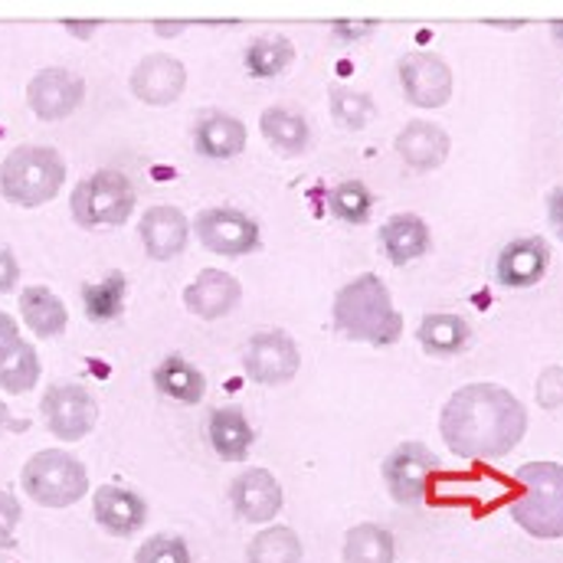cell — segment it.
I'll use <instances>...</instances> for the list:
<instances>
[{
	"label": "cell",
	"instance_id": "obj_32",
	"mask_svg": "<svg viewBox=\"0 0 563 563\" xmlns=\"http://www.w3.org/2000/svg\"><path fill=\"white\" fill-rule=\"evenodd\" d=\"M295 59V49L285 36H260L250 49H246V69L256 79H273L282 69Z\"/></svg>",
	"mask_w": 563,
	"mask_h": 563
},
{
	"label": "cell",
	"instance_id": "obj_17",
	"mask_svg": "<svg viewBox=\"0 0 563 563\" xmlns=\"http://www.w3.org/2000/svg\"><path fill=\"white\" fill-rule=\"evenodd\" d=\"M92 518L112 538H132L147 521V505L139 492L122 485H102L92 495Z\"/></svg>",
	"mask_w": 563,
	"mask_h": 563
},
{
	"label": "cell",
	"instance_id": "obj_29",
	"mask_svg": "<svg viewBox=\"0 0 563 563\" xmlns=\"http://www.w3.org/2000/svg\"><path fill=\"white\" fill-rule=\"evenodd\" d=\"M301 558H305V548L298 534L285 525L263 528L246 548V563H301Z\"/></svg>",
	"mask_w": 563,
	"mask_h": 563
},
{
	"label": "cell",
	"instance_id": "obj_21",
	"mask_svg": "<svg viewBox=\"0 0 563 563\" xmlns=\"http://www.w3.org/2000/svg\"><path fill=\"white\" fill-rule=\"evenodd\" d=\"M20 318L36 338H59L69 324V311L63 298L46 285H26L20 288Z\"/></svg>",
	"mask_w": 563,
	"mask_h": 563
},
{
	"label": "cell",
	"instance_id": "obj_5",
	"mask_svg": "<svg viewBox=\"0 0 563 563\" xmlns=\"http://www.w3.org/2000/svg\"><path fill=\"white\" fill-rule=\"evenodd\" d=\"M139 203L135 184L115 170L102 167L89 177H82L69 197V213L82 230H102V227H122L132 220Z\"/></svg>",
	"mask_w": 563,
	"mask_h": 563
},
{
	"label": "cell",
	"instance_id": "obj_39",
	"mask_svg": "<svg viewBox=\"0 0 563 563\" xmlns=\"http://www.w3.org/2000/svg\"><path fill=\"white\" fill-rule=\"evenodd\" d=\"M26 422H13V417H10V407L0 400V435L7 432V429H23Z\"/></svg>",
	"mask_w": 563,
	"mask_h": 563
},
{
	"label": "cell",
	"instance_id": "obj_34",
	"mask_svg": "<svg viewBox=\"0 0 563 563\" xmlns=\"http://www.w3.org/2000/svg\"><path fill=\"white\" fill-rule=\"evenodd\" d=\"M135 563H190V548L177 534H154L139 548Z\"/></svg>",
	"mask_w": 563,
	"mask_h": 563
},
{
	"label": "cell",
	"instance_id": "obj_33",
	"mask_svg": "<svg viewBox=\"0 0 563 563\" xmlns=\"http://www.w3.org/2000/svg\"><path fill=\"white\" fill-rule=\"evenodd\" d=\"M331 115L338 125L357 132L364 129L377 112H374V102L364 96V92H351V89H334L331 92Z\"/></svg>",
	"mask_w": 563,
	"mask_h": 563
},
{
	"label": "cell",
	"instance_id": "obj_30",
	"mask_svg": "<svg viewBox=\"0 0 563 563\" xmlns=\"http://www.w3.org/2000/svg\"><path fill=\"white\" fill-rule=\"evenodd\" d=\"M260 129H263V139L269 141L276 151H282V154H301L311 144L308 122L301 115L288 112V109H269V112H263Z\"/></svg>",
	"mask_w": 563,
	"mask_h": 563
},
{
	"label": "cell",
	"instance_id": "obj_2",
	"mask_svg": "<svg viewBox=\"0 0 563 563\" xmlns=\"http://www.w3.org/2000/svg\"><path fill=\"white\" fill-rule=\"evenodd\" d=\"M331 318L347 341L371 347H390L404 334V314L397 311L387 282L374 273L351 279L334 295Z\"/></svg>",
	"mask_w": 563,
	"mask_h": 563
},
{
	"label": "cell",
	"instance_id": "obj_14",
	"mask_svg": "<svg viewBox=\"0 0 563 563\" xmlns=\"http://www.w3.org/2000/svg\"><path fill=\"white\" fill-rule=\"evenodd\" d=\"M233 511L250 525H269L285 505L279 478L269 468H246L230 485Z\"/></svg>",
	"mask_w": 563,
	"mask_h": 563
},
{
	"label": "cell",
	"instance_id": "obj_28",
	"mask_svg": "<svg viewBox=\"0 0 563 563\" xmlns=\"http://www.w3.org/2000/svg\"><path fill=\"white\" fill-rule=\"evenodd\" d=\"M125 298H129V279L122 273H109L106 279L82 288V308H86L89 321H96V324L119 321L125 311Z\"/></svg>",
	"mask_w": 563,
	"mask_h": 563
},
{
	"label": "cell",
	"instance_id": "obj_18",
	"mask_svg": "<svg viewBox=\"0 0 563 563\" xmlns=\"http://www.w3.org/2000/svg\"><path fill=\"white\" fill-rule=\"evenodd\" d=\"M187 86V69L180 59L167 53H151L144 56L135 73H132V92L147 106H170L180 99Z\"/></svg>",
	"mask_w": 563,
	"mask_h": 563
},
{
	"label": "cell",
	"instance_id": "obj_26",
	"mask_svg": "<svg viewBox=\"0 0 563 563\" xmlns=\"http://www.w3.org/2000/svg\"><path fill=\"white\" fill-rule=\"evenodd\" d=\"M40 374H43L40 354L30 341H23V334L0 347V390H7L13 397L30 394L36 387Z\"/></svg>",
	"mask_w": 563,
	"mask_h": 563
},
{
	"label": "cell",
	"instance_id": "obj_27",
	"mask_svg": "<svg viewBox=\"0 0 563 563\" xmlns=\"http://www.w3.org/2000/svg\"><path fill=\"white\" fill-rule=\"evenodd\" d=\"M344 563H394L397 561V541L380 525H357L344 538Z\"/></svg>",
	"mask_w": 563,
	"mask_h": 563
},
{
	"label": "cell",
	"instance_id": "obj_15",
	"mask_svg": "<svg viewBox=\"0 0 563 563\" xmlns=\"http://www.w3.org/2000/svg\"><path fill=\"white\" fill-rule=\"evenodd\" d=\"M551 269V246L541 236L511 240L495 263V279L505 288H534Z\"/></svg>",
	"mask_w": 563,
	"mask_h": 563
},
{
	"label": "cell",
	"instance_id": "obj_38",
	"mask_svg": "<svg viewBox=\"0 0 563 563\" xmlns=\"http://www.w3.org/2000/svg\"><path fill=\"white\" fill-rule=\"evenodd\" d=\"M548 223L554 227V233L563 240V187L548 194Z\"/></svg>",
	"mask_w": 563,
	"mask_h": 563
},
{
	"label": "cell",
	"instance_id": "obj_31",
	"mask_svg": "<svg viewBox=\"0 0 563 563\" xmlns=\"http://www.w3.org/2000/svg\"><path fill=\"white\" fill-rule=\"evenodd\" d=\"M328 210L341 220V223H351V227H361L371 220L374 213V194L367 184L361 180H341L331 194H328Z\"/></svg>",
	"mask_w": 563,
	"mask_h": 563
},
{
	"label": "cell",
	"instance_id": "obj_22",
	"mask_svg": "<svg viewBox=\"0 0 563 563\" xmlns=\"http://www.w3.org/2000/svg\"><path fill=\"white\" fill-rule=\"evenodd\" d=\"M449 135L432 125V122H410L397 135V154L413 167V170H435L449 157Z\"/></svg>",
	"mask_w": 563,
	"mask_h": 563
},
{
	"label": "cell",
	"instance_id": "obj_36",
	"mask_svg": "<svg viewBox=\"0 0 563 563\" xmlns=\"http://www.w3.org/2000/svg\"><path fill=\"white\" fill-rule=\"evenodd\" d=\"M538 404L544 410H558L563 407V367H548L538 377Z\"/></svg>",
	"mask_w": 563,
	"mask_h": 563
},
{
	"label": "cell",
	"instance_id": "obj_6",
	"mask_svg": "<svg viewBox=\"0 0 563 563\" xmlns=\"http://www.w3.org/2000/svg\"><path fill=\"white\" fill-rule=\"evenodd\" d=\"M20 485L43 508H73L89 495V468L63 449H43L26 459Z\"/></svg>",
	"mask_w": 563,
	"mask_h": 563
},
{
	"label": "cell",
	"instance_id": "obj_3",
	"mask_svg": "<svg viewBox=\"0 0 563 563\" xmlns=\"http://www.w3.org/2000/svg\"><path fill=\"white\" fill-rule=\"evenodd\" d=\"M63 184L66 161L49 144H20L0 161V197L13 207H43L59 197Z\"/></svg>",
	"mask_w": 563,
	"mask_h": 563
},
{
	"label": "cell",
	"instance_id": "obj_35",
	"mask_svg": "<svg viewBox=\"0 0 563 563\" xmlns=\"http://www.w3.org/2000/svg\"><path fill=\"white\" fill-rule=\"evenodd\" d=\"M23 518L20 501L10 492H0V548L10 551L16 544V525Z\"/></svg>",
	"mask_w": 563,
	"mask_h": 563
},
{
	"label": "cell",
	"instance_id": "obj_4",
	"mask_svg": "<svg viewBox=\"0 0 563 563\" xmlns=\"http://www.w3.org/2000/svg\"><path fill=\"white\" fill-rule=\"evenodd\" d=\"M525 488L521 498L511 501V518L521 531L538 541L563 538V465L561 462H528L515 472Z\"/></svg>",
	"mask_w": 563,
	"mask_h": 563
},
{
	"label": "cell",
	"instance_id": "obj_37",
	"mask_svg": "<svg viewBox=\"0 0 563 563\" xmlns=\"http://www.w3.org/2000/svg\"><path fill=\"white\" fill-rule=\"evenodd\" d=\"M20 282V263L10 246H0V295L13 291Z\"/></svg>",
	"mask_w": 563,
	"mask_h": 563
},
{
	"label": "cell",
	"instance_id": "obj_24",
	"mask_svg": "<svg viewBox=\"0 0 563 563\" xmlns=\"http://www.w3.org/2000/svg\"><path fill=\"white\" fill-rule=\"evenodd\" d=\"M154 387L184 407H194L207 397V377L200 374L197 364H190L180 354H170L154 367Z\"/></svg>",
	"mask_w": 563,
	"mask_h": 563
},
{
	"label": "cell",
	"instance_id": "obj_7",
	"mask_svg": "<svg viewBox=\"0 0 563 563\" xmlns=\"http://www.w3.org/2000/svg\"><path fill=\"white\" fill-rule=\"evenodd\" d=\"M194 233H197V243L207 253L227 256V260L250 256L263 243L260 223L250 213L236 210V207H210V210H200L197 220H194Z\"/></svg>",
	"mask_w": 563,
	"mask_h": 563
},
{
	"label": "cell",
	"instance_id": "obj_1",
	"mask_svg": "<svg viewBox=\"0 0 563 563\" xmlns=\"http://www.w3.org/2000/svg\"><path fill=\"white\" fill-rule=\"evenodd\" d=\"M439 432L452 455L492 462L508 455L525 439L528 410L508 387L465 384L445 400Z\"/></svg>",
	"mask_w": 563,
	"mask_h": 563
},
{
	"label": "cell",
	"instance_id": "obj_8",
	"mask_svg": "<svg viewBox=\"0 0 563 563\" xmlns=\"http://www.w3.org/2000/svg\"><path fill=\"white\" fill-rule=\"evenodd\" d=\"M439 472V455L422 442H400L384 459V482L397 505H422L429 495V482Z\"/></svg>",
	"mask_w": 563,
	"mask_h": 563
},
{
	"label": "cell",
	"instance_id": "obj_19",
	"mask_svg": "<svg viewBox=\"0 0 563 563\" xmlns=\"http://www.w3.org/2000/svg\"><path fill=\"white\" fill-rule=\"evenodd\" d=\"M429 246H432V233H429L426 220L417 213H394L380 227V250L397 269L422 260L429 253Z\"/></svg>",
	"mask_w": 563,
	"mask_h": 563
},
{
	"label": "cell",
	"instance_id": "obj_13",
	"mask_svg": "<svg viewBox=\"0 0 563 563\" xmlns=\"http://www.w3.org/2000/svg\"><path fill=\"white\" fill-rule=\"evenodd\" d=\"M139 236L147 260L154 263H170L177 260L187 243H190V220L180 207H170V203H157V207H147L141 213Z\"/></svg>",
	"mask_w": 563,
	"mask_h": 563
},
{
	"label": "cell",
	"instance_id": "obj_9",
	"mask_svg": "<svg viewBox=\"0 0 563 563\" xmlns=\"http://www.w3.org/2000/svg\"><path fill=\"white\" fill-rule=\"evenodd\" d=\"M40 413H43L46 429L56 439L79 442V439H86L96 429V422H99V404L79 384H53L43 394V400H40Z\"/></svg>",
	"mask_w": 563,
	"mask_h": 563
},
{
	"label": "cell",
	"instance_id": "obj_11",
	"mask_svg": "<svg viewBox=\"0 0 563 563\" xmlns=\"http://www.w3.org/2000/svg\"><path fill=\"white\" fill-rule=\"evenodd\" d=\"M86 99V82L69 69H43L26 86V106L43 122L69 119Z\"/></svg>",
	"mask_w": 563,
	"mask_h": 563
},
{
	"label": "cell",
	"instance_id": "obj_23",
	"mask_svg": "<svg viewBox=\"0 0 563 563\" xmlns=\"http://www.w3.org/2000/svg\"><path fill=\"white\" fill-rule=\"evenodd\" d=\"M207 435H210L213 452L223 462H243L250 455L253 439H256V432H253V426L246 420V413L236 410V407L213 410L210 422H207Z\"/></svg>",
	"mask_w": 563,
	"mask_h": 563
},
{
	"label": "cell",
	"instance_id": "obj_10",
	"mask_svg": "<svg viewBox=\"0 0 563 563\" xmlns=\"http://www.w3.org/2000/svg\"><path fill=\"white\" fill-rule=\"evenodd\" d=\"M301 367V354L298 344L288 331H260L246 341L243 351V371L253 384L260 387H282L288 384Z\"/></svg>",
	"mask_w": 563,
	"mask_h": 563
},
{
	"label": "cell",
	"instance_id": "obj_16",
	"mask_svg": "<svg viewBox=\"0 0 563 563\" xmlns=\"http://www.w3.org/2000/svg\"><path fill=\"white\" fill-rule=\"evenodd\" d=\"M243 301V285L236 276L220 269H203L197 279L184 288V308L203 321H220L233 314Z\"/></svg>",
	"mask_w": 563,
	"mask_h": 563
},
{
	"label": "cell",
	"instance_id": "obj_12",
	"mask_svg": "<svg viewBox=\"0 0 563 563\" xmlns=\"http://www.w3.org/2000/svg\"><path fill=\"white\" fill-rule=\"evenodd\" d=\"M400 82L417 109H442L452 99V69L435 53H407L400 63Z\"/></svg>",
	"mask_w": 563,
	"mask_h": 563
},
{
	"label": "cell",
	"instance_id": "obj_20",
	"mask_svg": "<svg viewBox=\"0 0 563 563\" xmlns=\"http://www.w3.org/2000/svg\"><path fill=\"white\" fill-rule=\"evenodd\" d=\"M194 144L210 161H233L246 151V125L236 115L207 112L194 129Z\"/></svg>",
	"mask_w": 563,
	"mask_h": 563
},
{
	"label": "cell",
	"instance_id": "obj_25",
	"mask_svg": "<svg viewBox=\"0 0 563 563\" xmlns=\"http://www.w3.org/2000/svg\"><path fill=\"white\" fill-rule=\"evenodd\" d=\"M417 338H420L426 354H432V357H455V354H462L468 347L472 328L459 314L435 311V314H426L422 318L420 328H417Z\"/></svg>",
	"mask_w": 563,
	"mask_h": 563
}]
</instances>
